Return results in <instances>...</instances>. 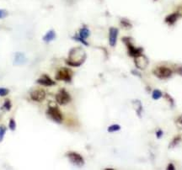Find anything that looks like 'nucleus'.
<instances>
[{"mask_svg":"<svg viewBox=\"0 0 182 170\" xmlns=\"http://www.w3.org/2000/svg\"><path fill=\"white\" fill-rule=\"evenodd\" d=\"M85 59H86V53L83 48L74 47L70 50L66 62L72 67H79L84 62Z\"/></svg>","mask_w":182,"mask_h":170,"instance_id":"f257e3e1","label":"nucleus"},{"mask_svg":"<svg viewBox=\"0 0 182 170\" xmlns=\"http://www.w3.org/2000/svg\"><path fill=\"white\" fill-rule=\"evenodd\" d=\"M46 115L51 120H52L54 122L57 124L62 123L63 120V115L58 109V107L56 106L54 103H50L47 111H46Z\"/></svg>","mask_w":182,"mask_h":170,"instance_id":"f03ea898","label":"nucleus"},{"mask_svg":"<svg viewBox=\"0 0 182 170\" xmlns=\"http://www.w3.org/2000/svg\"><path fill=\"white\" fill-rule=\"evenodd\" d=\"M73 77V72L68 67H62L57 70L56 74V80L64 81V82H71Z\"/></svg>","mask_w":182,"mask_h":170,"instance_id":"7ed1b4c3","label":"nucleus"},{"mask_svg":"<svg viewBox=\"0 0 182 170\" xmlns=\"http://www.w3.org/2000/svg\"><path fill=\"white\" fill-rule=\"evenodd\" d=\"M56 103L61 105H65L71 101V96L70 94L64 89H60L56 94Z\"/></svg>","mask_w":182,"mask_h":170,"instance_id":"20e7f679","label":"nucleus"},{"mask_svg":"<svg viewBox=\"0 0 182 170\" xmlns=\"http://www.w3.org/2000/svg\"><path fill=\"white\" fill-rule=\"evenodd\" d=\"M153 74L160 79L169 78L172 75V70L166 67H159L153 70Z\"/></svg>","mask_w":182,"mask_h":170,"instance_id":"39448f33","label":"nucleus"},{"mask_svg":"<svg viewBox=\"0 0 182 170\" xmlns=\"http://www.w3.org/2000/svg\"><path fill=\"white\" fill-rule=\"evenodd\" d=\"M129 37H126V38H123V41L126 43V47L128 48V54H129L131 57H136L137 56H139L140 54H142V49L140 47H135L134 46H133V44L130 42Z\"/></svg>","mask_w":182,"mask_h":170,"instance_id":"423d86ee","label":"nucleus"},{"mask_svg":"<svg viewBox=\"0 0 182 170\" xmlns=\"http://www.w3.org/2000/svg\"><path fill=\"white\" fill-rule=\"evenodd\" d=\"M67 156L68 157L69 161L75 166L78 167H82L84 164V160H83V157L80 154L74 153V152H70L67 154Z\"/></svg>","mask_w":182,"mask_h":170,"instance_id":"0eeeda50","label":"nucleus"},{"mask_svg":"<svg viewBox=\"0 0 182 170\" xmlns=\"http://www.w3.org/2000/svg\"><path fill=\"white\" fill-rule=\"evenodd\" d=\"M45 98H46V92L43 89L33 90L30 93V99L37 103L42 102L45 100Z\"/></svg>","mask_w":182,"mask_h":170,"instance_id":"6e6552de","label":"nucleus"},{"mask_svg":"<svg viewBox=\"0 0 182 170\" xmlns=\"http://www.w3.org/2000/svg\"><path fill=\"white\" fill-rule=\"evenodd\" d=\"M134 62H135L136 67L141 70L145 69L149 64V59L145 56H143L142 54H140L137 57H134Z\"/></svg>","mask_w":182,"mask_h":170,"instance_id":"1a4fd4ad","label":"nucleus"},{"mask_svg":"<svg viewBox=\"0 0 182 170\" xmlns=\"http://www.w3.org/2000/svg\"><path fill=\"white\" fill-rule=\"evenodd\" d=\"M118 29L115 27H110L109 30V42L110 47H115L117 41L118 36Z\"/></svg>","mask_w":182,"mask_h":170,"instance_id":"9d476101","label":"nucleus"},{"mask_svg":"<svg viewBox=\"0 0 182 170\" xmlns=\"http://www.w3.org/2000/svg\"><path fill=\"white\" fill-rule=\"evenodd\" d=\"M37 83L41 84V85H43V86L46 87L53 86V85L56 84V83L48 75H46V74H44L42 76H41V77H39L37 80Z\"/></svg>","mask_w":182,"mask_h":170,"instance_id":"9b49d317","label":"nucleus"},{"mask_svg":"<svg viewBox=\"0 0 182 170\" xmlns=\"http://www.w3.org/2000/svg\"><path fill=\"white\" fill-rule=\"evenodd\" d=\"M26 62L25 56L22 52H17L14 55V65H23Z\"/></svg>","mask_w":182,"mask_h":170,"instance_id":"f8f14e48","label":"nucleus"},{"mask_svg":"<svg viewBox=\"0 0 182 170\" xmlns=\"http://www.w3.org/2000/svg\"><path fill=\"white\" fill-rule=\"evenodd\" d=\"M180 16V14L179 13H173L166 17L165 21L166 23L169 24V25H173V24H175L177 21V20L179 19Z\"/></svg>","mask_w":182,"mask_h":170,"instance_id":"ddd939ff","label":"nucleus"},{"mask_svg":"<svg viewBox=\"0 0 182 170\" xmlns=\"http://www.w3.org/2000/svg\"><path fill=\"white\" fill-rule=\"evenodd\" d=\"M56 39V32L53 30H50L43 36V40L46 43H49Z\"/></svg>","mask_w":182,"mask_h":170,"instance_id":"4468645a","label":"nucleus"},{"mask_svg":"<svg viewBox=\"0 0 182 170\" xmlns=\"http://www.w3.org/2000/svg\"><path fill=\"white\" fill-rule=\"evenodd\" d=\"M90 35V30L87 28L86 26H83L79 30V37L81 39H83V40H85L86 38L89 37V36Z\"/></svg>","mask_w":182,"mask_h":170,"instance_id":"2eb2a0df","label":"nucleus"},{"mask_svg":"<svg viewBox=\"0 0 182 170\" xmlns=\"http://www.w3.org/2000/svg\"><path fill=\"white\" fill-rule=\"evenodd\" d=\"M119 130H121V127L117 124H114V125H111L108 127L109 132H115V131H118Z\"/></svg>","mask_w":182,"mask_h":170,"instance_id":"dca6fc26","label":"nucleus"},{"mask_svg":"<svg viewBox=\"0 0 182 170\" xmlns=\"http://www.w3.org/2000/svg\"><path fill=\"white\" fill-rule=\"evenodd\" d=\"M163 93L162 92L160 91V90H154L153 92V100H159V99H160L161 97H162Z\"/></svg>","mask_w":182,"mask_h":170,"instance_id":"f3484780","label":"nucleus"},{"mask_svg":"<svg viewBox=\"0 0 182 170\" xmlns=\"http://www.w3.org/2000/svg\"><path fill=\"white\" fill-rule=\"evenodd\" d=\"M11 107H12V104H11V102H10V100H5L3 105V110H7V111H10V109H11Z\"/></svg>","mask_w":182,"mask_h":170,"instance_id":"a211bd4d","label":"nucleus"},{"mask_svg":"<svg viewBox=\"0 0 182 170\" xmlns=\"http://www.w3.org/2000/svg\"><path fill=\"white\" fill-rule=\"evenodd\" d=\"M5 133H6V127L4 126H0V142L3 141Z\"/></svg>","mask_w":182,"mask_h":170,"instance_id":"6ab92c4d","label":"nucleus"},{"mask_svg":"<svg viewBox=\"0 0 182 170\" xmlns=\"http://www.w3.org/2000/svg\"><path fill=\"white\" fill-rule=\"evenodd\" d=\"M9 127H10V129L12 130V131L15 130V129H16V122H15V120H14V119H10V120Z\"/></svg>","mask_w":182,"mask_h":170,"instance_id":"aec40b11","label":"nucleus"},{"mask_svg":"<svg viewBox=\"0 0 182 170\" xmlns=\"http://www.w3.org/2000/svg\"><path fill=\"white\" fill-rule=\"evenodd\" d=\"M10 93V90L6 88H0V96L4 97L7 96Z\"/></svg>","mask_w":182,"mask_h":170,"instance_id":"412c9836","label":"nucleus"},{"mask_svg":"<svg viewBox=\"0 0 182 170\" xmlns=\"http://www.w3.org/2000/svg\"><path fill=\"white\" fill-rule=\"evenodd\" d=\"M8 11L5 9H0V20H2V19H4V18H6L8 16Z\"/></svg>","mask_w":182,"mask_h":170,"instance_id":"4be33fe9","label":"nucleus"},{"mask_svg":"<svg viewBox=\"0 0 182 170\" xmlns=\"http://www.w3.org/2000/svg\"><path fill=\"white\" fill-rule=\"evenodd\" d=\"M121 24H122V25L123 27H125V28H131V27H132V25H131L130 22H128L126 20H122Z\"/></svg>","mask_w":182,"mask_h":170,"instance_id":"5701e85b","label":"nucleus"},{"mask_svg":"<svg viewBox=\"0 0 182 170\" xmlns=\"http://www.w3.org/2000/svg\"><path fill=\"white\" fill-rule=\"evenodd\" d=\"M180 141V137H175V139L173 140V142H171V144H170V147H175L176 145H177V144L179 143Z\"/></svg>","mask_w":182,"mask_h":170,"instance_id":"b1692460","label":"nucleus"},{"mask_svg":"<svg viewBox=\"0 0 182 170\" xmlns=\"http://www.w3.org/2000/svg\"><path fill=\"white\" fill-rule=\"evenodd\" d=\"M73 38H74L75 40H78V41H80V42H82V43H83V45H85V46H88V45H89V44H88V42H87L86 40H83V39H81V38H80L79 36H74V37H73Z\"/></svg>","mask_w":182,"mask_h":170,"instance_id":"393cba45","label":"nucleus"},{"mask_svg":"<svg viewBox=\"0 0 182 170\" xmlns=\"http://www.w3.org/2000/svg\"><path fill=\"white\" fill-rule=\"evenodd\" d=\"M156 136L158 138H160V137L163 136V131L161 130H159L158 131H156Z\"/></svg>","mask_w":182,"mask_h":170,"instance_id":"a878e982","label":"nucleus"},{"mask_svg":"<svg viewBox=\"0 0 182 170\" xmlns=\"http://www.w3.org/2000/svg\"><path fill=\"white\" fill-rule=\"evenodd\" d=\"M167 169H168V170H174V169H175V166H174L172 164H169V165H168V167H167Z\"/></svg>","mask_w":182,"mask_h":170,"instance_id":"bb28decb","label":"nucleus"},{"mask_svg":"<svg viewBox=\"0 0 182 170\" xmlns=\"http://www.w3.org/2000/svg\"><path fill=\"white\" fill-rule=\"evenodd\" d=\"M178 121H179L180 123L182 125V117H180L179 120H178Z\"/></svg>","mask_w":182,"mask_h":170,"instance_id":"cd10ccee","label":"nucleus"},{"mask_svg":"<svg viewBox=\"0 0 182 170\" xmlns=\"http://www.w3.org/2000/svg\"><path fill=\"white\" fill-rule=\"evenodd\" d=\"M154 1H156V0H154Z\"/></svg>","mask_w":182,"mask_h":170,"instance_id":"c85d7f7f","label":"nucleus"}]
</instances>
